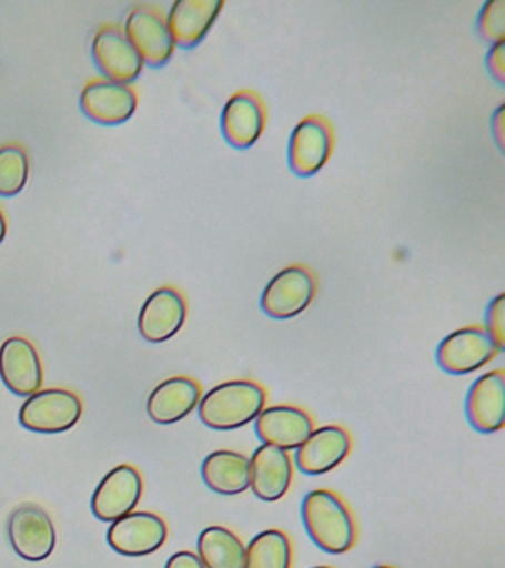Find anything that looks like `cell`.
I'll return each instance as SVG.
<instances>
[{
	"instance_id": "1",
	"label": "cell",
	"mask_w": 505,
	"mask_h": 568,
	"mask_svg": "<svg viewBox=\"0 0 505 568\" xmlns=\"http://www.w3.org/2000/svg\"><path fill=\"white\" fill-rule=\"evenodd\" d=\"M301 517L310 539L327 554L349 552L356 544L352 510L334 491L317 488L307 493L301 506Z\"/></svg>"
},
{
	"instance_id": "2",
	"label": "cell",
	"mask_w": 505,
	"mask_h": 568,
	"mask_svg": "<svg viewBox=\"0 0 505 568\" xmlns=\"http://www.w3.org/2000/svg\"><path fill=\"white\" fill-rule=\"evenodd\" d=\"M267 393L254 381L224 382L208 390L198 404L202 424L215 430L243 428L265 408Z\"/></svg>"
},
{
	"instance_id": "3",
	"label": "cell",
	"mask_w": 505,
	"mask_h": 568,
	"mask_svg": "<svg viewBox=\"0 0 505 568\" xmlns=\"http://www.w3.org/2000/svg\"><path fill=\"white\" fill-rule=\"evenodd\" d=\"M81 398L63 388L39 389L26 398L19 420L26 429L38 434H61L81 420Z\"/></svg>"
},
{
	"instance_id": "4",
	"label": "cell",
	"mask_w": 505,
	"mask_h": 568,
	"mask_svg": "<svg viewBox=\"0 0 505 568\" xmlns=\"http://www.w3.org/2000/svg\"><path fill=\"white\" fill-rule=\"evenodd\" d=\"M317 282L304 265L279 271L261 295V308L269 317L290 320L303 313L316 296Z\"/></svg>"
},
{
	"instance_id": "5",
	"label": "cell",
	"mask_w": 505,
	"mask_h": 568,
	"mask_svg": "<svg viewBox=\"0 0 505 568\" xmlns=\"http://www.w3.org/2000/svg\"><path fill=\"white\" fill-rule=\"evenodd\" d=\"M8 539L20 558L30 562L43 561L55 549L54 523L41 506L21 504L8 518Z\"/></svg>"
},
{
	"instance_id": "6",
	"label": "cell",
	"mask_w": 505,
	"mask_h": 568,
	"mask_svg": "<svg viewBox=\"0 0 505 568\" xmlns=\"http://www.w3.org/2000/svg\"><path fill=\"white\" fill-rule=\"evenodd\" d=\"M499 354L483 326H468L452 332L441 342L436 362L443 372L463 376L478 371Z\"/></svg>"
},
{
	"instance_id": "7",
	"label": "cell",
	"mask_w": 505,
	"mask_h": 568,
	"mask_svg": "<svg viewBox=\"0 0 505 568\" xmlns=\"http://www.w3.org/2000/svg\"><path fill=\"white\" fill-rule=\"evenodd\" d=\"M143 495V478L131 465L110 470L92 495L91 509L100 521L113 523L134 513Z\"/></svg>"
},
{
	"instance_id": "8",
	"label": "cell",
	"mask_w": 505,
	"mask_h": 568,
	"mask_svg": "<svg viewBox=\"0 0 505 568\" xmlns=\"http://www.w3.org/2000/svg\"><path fill=\"white\" fill-rule=\"evenodd\" d=\"M166 523L153 513H131L109 527L108 541L123 557H145L165 545Z\"/></svg>"
},
{
	"instance_id": "9",
	"label": "cell",
	"mask_w": 505,
	"mask_h": 568,
	"mask_svg": "<svg viewBox=\"0 0 505 568\" xmlns=\"http://www.w3.org/2000/svg\"><path fill=\"white\" fill-rule=\"evenodd\" d=\"M334 149V131L322 115H309L292 132L290 164L300 176H312L325 166Z\"/></svg>"
},
{
	"instance_id": "10",
	"label": "cell",
	"mask_w": 505,
	"mask_h": 568,
	"mask_svg": "<svg viewBox=\"0 0 505 568\" xmlns=\"http://www.w3.org/2000/svg\"><path fill=\"white\" fill-rule=\"evenodd\" d=\"M123 33L144 64L150 67L165 65L174 53L175 43L166 22L154 9L145 4L132 9Z\"/></svg>"
},
{
	"instance_id": "11",
	"label": "cell",
	"mask_w": 505,
	"mask_h": 568,
	"mask_svg": "<svg viewBox=\"0 0 505 568\" xmlns=\"http://www.w3.org/2000/svg\"><path fill=\"white\" fill-rule=\"evenodd\" d=\"M188 317V304L183 295L172 287L154 291L141 306L139 332L150 344H162L184 326Z\"/></svg>"
},
{
	"instance_id": "12",
	"label": "cell",
	"mask_w": 505,
	"mask_h": 568,
	"mask_svg": "<svg viewBox=\"0 0 505 568\" xmlns=\"http://www.w3.org/2000/svg\"><path fill=\"white\" fill-rule=\"evenodd\" d=\"M0 379L19 397L28 398L41 389L42 363L32 342L21 336L3 342L0 346Z\"/></svg>"
},
{
	"instance_id": "13",
	"label": "cell",
	"mask_w": 505,
	"mask_h": 568,
	"mask_svg": "<svg viewBox=\"0 0 505 568\" xmlns=\"http://www.w3.org/2000/svg\"><path fill=\"white\" fill-rule=\"evenodd\" d=\"M92 57L101 73L112 82L132 83L143 71V60L125 33L114 26L97 31L92 40Z\"/></svg>"
},
{
	"instance_id": "14",
	"label": "cell",
	"mask_w": 505,
	"mask_h": 568,
	"mask_svg": "<svg viewBox=\"0 0 505 568\" xmlns=\"http://www.w3.org/2000/svg\"><path fill=\"white\" fill-rule=\"evenodd\" d=\"M352 450V438L340 425H325L312 430L295 452L301 473L323 475L340 466Z\"/></svg>"
},
{
	"instance_id": "15",
	"label": "cell",
	"mask_w": 505,
	"mask_h": 568,
	"mask_svg": "<svg viewBox=\"0 0 505 568\" xmlns=\"http://www.w3.org/2000/svg\"><path fill=\"white\" fill-rule=\"evenodd\" d=\"M469 425L482 434H494L505 424V373L492 371L477 377L465 399Z\"/></svg>"
},
{
	"instance_id": "16",
	"label": "cell",
	"mask_w": 505,
	"mask_h": 568,
	"mask_svg": "<svg viewBox=\"0 0 505 568\" xmlns=\"http://www.w3.org/2000/svg\"><path fill=\"white\" fill-rule=\"evenodd\" d=\"M294 466L287 452L261 444L250 459V488L260 500L277 501L290 490Z\"/></svg>"
},
{
	"instance_id": "17",
	"label": "cell",
	"mask_w": 505,
	"mask_h": 568,
	"mask_svg": "<svg viewBox=\"0 0 505 568\" xmlns=\"http://www.w3.org/2000/svg\"><path fill=\"white\" fill-rule=\"evenodd\" d=\"M313 429L307 412L285 404L264 408L255 419V433L261 442L285 452L296 450Z\"/></svg>"
},
{
	"instance_id": "18",
	"label": "cell",
	"mask_w": 505,
	"mask_h": 568,
	"mask_svg": "<svg viewBox=\"0 0 505 568\" xmlns=\"http://www.w3.org/2000/svg\"><path fill=\"white\" fill-rule=\"evenodd\" d=\"M83 113L97 123L121 124L137 110V95L128 84L112 80H92L81 95Z\"/></svg>"
},
{
	"instance_id": "19",
	"label": "cell",
	"mask_w": 505,
	"mask_h": 568,
	"mask_svg": "<svg viewBox=\"0 0 505 568\" xmlns=\"http://www.w3.org/2000/svg\"><path fill=\"white\" fill-rule=\"evenodd\" d=\"M221 128L225 140L236 149L254 145L265 128L264 102L254 91L234 93L224 105Z\"/></svg>"
},
{
	"instance_id": "20",
	"label": "cell",
	"mask_w": 505,
	"mask_h": 568,
	"mask_svg": "<svg viewBox=\"0 0 505 568\" xmlns=\"http://www.w3.org/2000/svg\"><path fill=\"white\" fill-rule=\"evenodd\" d=\"M201 394V386L192 377H170L159 384L149 395L145 412L154 424H176L198 407Z\"/></svg>"
},
{
	"instance_id": "21",
	"label": "cell",
	"mask_w": 505,
	"mask_h": 568,
	"mask_svg": "<svg viewBox=\"0 0 505 568\" xmlns=\"http://www.w3.org/2000/svg\"><path fill=\"white\" fill-rule=\"evenodd\" d=\"M223 4L221 0H176L166 20L174 43L184 49L201 43Z\"/></svg>"
},
{
	"instance_id": "22",
	"label": "cell",
	"mask_w": 505,
	"mask_h": 568,
	"mask_svg": "<svg viewBox=\"0 0 505 568\" xmlns=\"http://www.w3.org/2000/svg\"><path fill=\"white\" fill-rule=\"evenodd\" d=\"M205 486L221 496H236L250 488V459L234 450H215L203 460Z\"/></svg>"
},
{
	"instance_id": "23",
	"label": "cell",
	"mask_w": 505,
	"mask_h": 568,
	"mask_svg": "<svg viewBox=\"0 0 505 568\" xmlns=\"http://www.w3.org/2000/svg\"><path fill=\"white\" fill-rule=\"evenodd\" d=\"M198 557L205 568H245L246 548L229 528L211 526L199 535Z\"/></svg>"
},
{
	"instance_id": "24",
	"label": "cell",
	"mask_w": 505,
	"mask_h": 568,
	"mask_svg": "<svg viewBox=\"0 0 505 568\" xmlns=\"http://www.w3.org/2000/svg\"><path fill=\"white\" fill-rule=\"evenodd\" d=\"M292 545L282 530L259 532L246 546L245 568H291Z\"/></svg>"
},
{
	"instance_id": "25",
	"label": "cell",
	"mask_w": 505,
	"mask_h": 568,
	"mask_svg": "<svg viewBox=\"0 0 505 568\" xmlns=\"http://www.w3.org/2000/svg\"><path fill=\"white\" fill-rule=\"evenodd\" d=\"M29 158L20 145L0 146V197H14L28 184Z\"/></svg>"
},
{
	"instance_id": "26",
	"label": "cell",
	"mask_w": 505,
	"mask_h": 568,
	"mask_svg": "<svg viewBox=\"0 0 505 568\" xmlns=\"http://www.w3.org/2000/svg\"><path fill=\"white\" fill-rule=\"evenodd\" d=\"M478 33L492 43L504 42L505 34V2L504 0H489L483 7L478 17Z\"/></svg>"
},
{
	"instance_id": "27",
	"label": "cell",
	"mask_w": 505,
	"mask_h": 568,
	"mask_svg": "<svg viewBox=\"0 0 505 568\" xmlns=\"http://www.w3.org/2000/svg\"><path fill=\"white\" fill-rule=\"evenodd\" d=\"M504 320L505 295L504 293H501V295L496 296L495 300L491 302L489 306H487L486 324L483 326L492 342H494L496 348H498L499 353L505 348Z\"/></svg>"
},
{
	"instance_id": "28",
	"label": "cell",
	"mask_w": 505,
	"mask_h": 568,
	"mask_svg": "<svg viewBox=\"0 0 505 568\" xmlns=\"http://www.w3.org/2000/svg\"><path fill=\"white\" fill-rule=\"evenodd\" d=\"M504 47V42L495 43L486 60L492 78L498 80L499 84H504L505 80Z\"/></svg>"
},
{
	"instance_id": "29",
	"label": "cell",
	"mask_w": 505,
	"mask_h": 568,
	"mask_svg": "<svg viewBox=\"0 0 505 568\" xmlns=\"http://www.w3.org/2000/svg\"><path fill=\"white\" fill-rule=\"evenodd\" d=\"M165 568H205L201 559L196 554L190 552V550H180L171 555L168 559Z\"/></svg>"
},
{
	"instance_id": "30",
	"label": "cell",
	"mask_w": 505,
	"mask_h": 568,
	"mask_svg": "<svg viewBox=\"0 0 505 568\" xmlns=\"http://www.w3.org/2000/svg\"><path fill=\"white\" fill-rule=\"evenodd\" d=\"M492 128H494V135L501 149H503L504 141V105H501L498 111L494 114V120H492Z\"/></svg>"
},
{
	"instance_id": "31",
	"label": "cell",
	"mask_w": 505,
	"mask_h": 568,
	"mask_svg": "<svg viewBox=\"0 0 505 568\" xmlns=\"http://www.w3.org/2000/svg\"><path fill=\"white\" fill-rule=\"evenodd\" d=\"M7 234V221L6 216H3L2 211H0V243L3 242V239H6Z\"/></svg>"
},
{
	"instance_id": "32",
	"label": "cell",
	"mask_w": 505,
	"mask_h": 568,
	"mask_svg": "<svg viewBox=\"0 0 505 568\" xmlns=\"http://www.w3.org/2000/svg\"><path fill=\"white\" fill-rule=\"evenodd\" d=\"M374 568H394V567H392V566H376Z\"/></svg>"
},
{
	"instance_id": "33",
	"label": "cell",
	"mask_w": 505,
	"mask_h": 568,
	"mask_svg": "<svg viewBox=\"0 0 505 568\" xmlns=\"http://www.w3.org/2000/svg\"><path fill=\"white\" fill-rule=\"evenodd\" d=\"M313 568H334V567H330V566H319V567H313Z\"/></svg>"
}]
</instances>
